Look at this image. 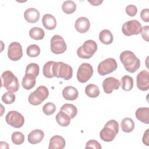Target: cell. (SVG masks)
Instances as JSON below:
<instances>
[{"label":"cell","instance_id":"cell-1","mask_svg":"<svg viewBox=\"0 0 149 149\" xmlns=\"http://www.w3.org/2000/svg\"><path fill=\"white\" fill-rule=\"evenodd\" d=\"M120 62L123 63L126 71L130 73H134L140 66V59L130 51H124L119 56Z\"/></svg>","mask_w":149,"mask_h":149},{"label":"cell","instance_id":"cell-2","mask_svg":"<svg viewBox=\"0 0 149 149\" xmlns=\"http://www.w3.org/2000/svg\"><path fill=\"white\" fill-rule=\"evenodd\" d=\"M119 132V123L114 119L108 121L100 133L101 140L105 142L112 141Z\"/></svg>","mask_w":149,"mask_h":149},{"label":"cell","instance_id":"cell-3","mask_svg":"<svg viewBox=\"0 0 149 149\" xmlns=\"http://www.w3.org/2000/svg\"><path fill=\"white\" fill-rule=\"evenodd\" d=\"M1 87L8 91L16 92L19 89L20 84L17 77L11 71L6 70L1 75Z\"/></svg>","mask_w":149,"mask_h":149},{"label":"cell","instance_id":"cell-4","mask_svg":"<svg viewBox=\"0 0 149 149\" xmlns=\"http://www.w3.org/2000/svg\"><path fill=\"white\" fill-rule=\"evenodd\" d=\"M52 73L54 77L68 80L73 76V69L70 65L63 62H57L53 65Z\"/></svg>","mask_w":149,"mask_h":149},{"label":"cell","instance_id":"cell-5","mask_svg":"<svg viewBox=\"0 0 149 149\" xmlns=\"http://www.w3.org/2000/svg\"><path fill=\"white\" fill-rule=\"evenodd\" d=\"M97 50V44L93 40H88L84 42L77 50V54L79 57L82 59H90Z\"/></svg>","mask_w":149,"mask_h":149},{"label":"cell","instance_id":"cell-6","mask_svg":"<svg viewBox=\"0 0 149 149\" xmlns=\"http://www.w3.org/2000/svg\"><path fill=\"white\" fill-rule=\"evenodd\" d=\"M49 95V91L47 87L40 86L37 89L30 94L28 97L29 102L34 106L40 105Z\"/></svg>","mask_w":149,"mask_h":149},{"label":"cell","instance_id":"cell-7","mask_svg":"<svg viewBox=\"0 0 149 149\" xmlns=\"http://www.w3.org/2000/svg\"><path fill=\"white\" fill-rule=\"evenodd\" d=\"M118 67L116 60L112 58H108L101 61L98 65L97 71L100 75L105 76L115 70Z\"/></svg>","mask_w":149,"mask_h":149},{"label":"cell","instance_id":"cell-8","mask_svg":"<svg viewBox=\"0 0 149 149\" xmlns=\"http://www.w3.org/2000/svg\"><path fill=\"white\" fill-rule=\"evenodd\" d=\"M142 26L137 20H130L123 23L122 31L126 36L137 35L141 33Z\"/></svg>","mask_w":149,"mask_h":149},{"label":"cell","instance_id":"cell-9","mask_svg":"<svg viewBox=\"0 0 149 149\" xmlns=\"http://www.w3.org/2000/svg\"><path fill=\"white\" fill-rule=\"evenodd\" d=\"M93 69L92 66L88 63H83L79 67L77 72V79L82 83H86L92 76Z\"/></svg>","mask_w":149,"mask_h":149},{"label":"cell","instance_id":"cell-10","mask_svg":"<svg viewBox=\"0 0 149 149\" xmlns=\"http://www.w3.org/2000/svg\"><path fill=\"white\" fill-rule=\"evenodd\" d=\"M51 51L55 54H61L67 49L66 42L63 37L59 35H54L51 39Z\"/></svg>","mask_w":149,"mask_h":149},{"label":"cell","instance_id":"cell-11","mask_svg":"<svg viewBox=\"0 0 149 149\" xmlns=\"http://www.w3.org/2000/svg\"><path fill=\"white\" fill-rule=\"evenodd\" d=\"M5 120L9 125L15 128L22 127L24 123L23 116L16 111H9L6 115Z\"/></svg>","mask_w":149,"mask_h":149},{"label":"cell","instance_id":"cell-12","mask_svg":"<svg viewBox=\"0 0 149 149\" xmlns=\"http://www.w3.org/2000/svg\"><path fill=\"white\" fill-rule=\"evenodd\" d=\"M23 56V50L21 44L18 42H12L8 47V56L13 61H19Z\"/></svg>","mask_w":149,"mask_h":149},{"label":"cell","instance_id":"cell-13","mask_svg":"<svg viewBox=\"0 0 149 149\" xmlns=\"http://www.w3.org/2000/svg\"><path fill=\"white\" fill-rule=\"evenodd\" d=\"M136 83L138 88L141 91H147L149 88V72L142 70L137 74Z\"/></svg>","mask_w":149,"mask_h":149},{"label":"cell","instance_id":"cell-14","mask_svg":"<svg viewBox=\"0 0 149 149\" xmlns=\"http://www.w3.org/2000/svg\"><path fill=\"white\" fill-rule=\"evenodd\" d=\"M120 81L113 77H109L105 79L102 82V86L104 91L106 94H111L114 90H118L120 87Z\"/></svg>","mask_w":149,"mask_h":149},{"label":"cell","instance_id":"cell-15","mask_svg":"<svg viewBox=\"0 0 149 149\" xmlns=\"http://www.w3.org/2000/svg\"><path fill=\"white\" fill-rule=\"evenodd\" d=\"M75 29L76 30L80 33H86L90 27V23L86 17H80L75 22Z\"/></svg>","mask_w":149,"mask_h":149},{"label":"cell","instance_id":"cell-16","mask_svg":"<svg viewBox=\"0 0 149 149\" xmlns=\"http://www.w3.org/2000/svg\"><path fill=\"white\" fill-rule=\"evenodd\" d=\"M40 14L39 11L34 8L27 9L24 12V17L25 20L30 23H35L40 19Z\"/></svg>","mask_w":149,"mask_h":149},{"label":"cell","instance_id":"cell-17","mask_svg":"<svg viewBox=\"0 0 149 149\" xmlns=\"http://www.w3.org/2000/svg\"><path fill=\"white\" fill-rule=\"evenodd\" d=\"M44 137V132L40 129H35L29 133L27 136L28 141L31 144L40 143Z\"/></svg>","mask_w":149,"mask_h":149},{"label":"cell","instance_id":"cell-18","mask_svg":"<svg viewBox=\"0 0 149 149\" xmlns=\"http://www.w3.org/2000/svg\"><path fill=\"white\" fill-rule=\"evenodd\" d=\"M65 145V140L61 136L55 135L50 139L48 149H63Z\"/></svg>","mask_w":149,"mask_h":149},{"label":"cell","instance_id":"cell-19","mask_svg":"<svg viewBox=\"0 0 149 149\" xmlns=\"http://www.w3.org/2000/svg\"><path fill=\"white\" fill-rule=\"evenodd\" d=\"M63 97L68 101H74L77 99L79 95L77 90L73 86H66L62 90Z\"/></svg>","mask_w":149,"mask_h":149},{"label":"cell","instance_id":"cell-20","mask_svg":"<svg viewBox=\"0 0 149 149\" xmlns=\"http://www.w3.org/2000/svg\"><path fill=\"white\" fill-rule=\"evenodd\" d=\"M136 118L142 123H149V108L147 107L139 108L135 113Z\"/></svg>","mask_w":149,"mask_h":149},{"label":"cell","instance_id":"cell-21","mask_svg":"<svg viewBox=\"0 0 149 149\" xmlns=\"http://www.w3.org/2000/svg\"><path fill=\"white\" fill-rule=\"evenodd\" d=\"M42 23L47 30H54L56 26V20L54 16L51 14H45L42 19Z\"/></svg>","mask_w":149,"mask_h":149},{"label":"cell","instance_id":"cell-22","mask_svg":"<svg viewBox=\"0 0 149 149\" xmlns=\"http://www.w3.org/2000/svg\"><path fill=\"white\" fill-rule=\"evenodd\" d=\"M36 77L33 75L25 74L22 81V86L23 87V88L28 90L33 88L36 85Z\"/></svg>","mask_w":149,"mask_h":149},{"label":"cell","instance_id":"cell-23","mask_svg":"<svg viewBox=\"0 0 149 149\" xmlns=\"http://www.w3.org/2000/svg\"><path fill=\"white\" fill-rule=\"evenodd\" d=\"M56 121L58 124L61 126L66 127L68 126L70 123L71 118L65 112L60 111L55 116Z\"/></svg>","mask_w":149,"mask_h":149},{"label":"cell","instance_id":"cell-24","mask_svg":"<svg viewBox=\"0 0 149 149\" xmlns=\"http://www.w3.org/2000/svg\"><path fill=\"white\" fill-rule=\"evenodd\" d=\"M99 39L102 44L109 45L113 42V37L112 33L109 30L104 29L100 33Z\"/></svg>","mask_w":149,"mask_h":149},{"label":"cell","instance_id":"cell-25","mask_svg":"<svg viewBox=\"0 0 149 149\" xmlns=\"http://www.w3.org/2000/svg\"><path fill=\"white\" fill-rule=\"evenodd\" d=\"M120 127L123 132L130 133L134 128V121L130 118H125L120 123Z\"/></svg>","mask_w":149,"mask_h":149},{"label":"cell","instance_id":"cell-26","mask_svg":"<svg viewBox=\"0 0 149 149\" xmlns=\"http://www.w3.org/2000/svg\"><path fill=\"white\" fill-rule=\"evenodd\" d=\"M60 111H62L68 114L71 119L74 118L77 113V109L75 105L71 104H63Z\"/></svg>","mask_w":149,"mask_h":149},{"label":"cell","instance_id":"cell-27","mask_svg":"<svg viewBox=\"0 0 149 149\" xmlns=\"http://www.w3.org/2000/svg\"><path fill=\"white\" fill-rule=\"evenodd\" d=\"M121 87L126 91L131 90L133 87V79L132 77L125 75L121 78Z\"/></svg>","mask_w":149,"mask_h":149},{"label":"cell","instance_id":"cell-28","mask_svg":"<svg viewBox=\"0 0 149 149\" xmlns=\"http://www.w3.org/2000/svg\"><path fill=\"white\" fill-rule=\"evenodd\" d=\"M29 36L31 38L35 40H41L44 37L45 32L42 29L34 27L30 30Z\"/></svg>","mask_w":149,"mask_h":149},{"label":"cell","instance_id":"cell-29","mask_svg":"<svg viewBox=\"0 0 149 149\" xmlns=\"http://www.w3.org/2000/svg\"><path fill=\"white\" fill-rule=\"evenodd\" d=\"M85 93L88 97L96 98L100 95V91L97 85L91 83L86 86L85 88Z\"/></svg>","mask_w":149,"mask_h":149},{"label":"cell","instance_id":"cell-30","mask_svg":"<svg viewBox=\"0 0 149 149\" xmlns=\"http://www.w3.org/2000/svg\"><path fill=\"white\" fill-rule=\"evenodd\" d=\"M62 9L66 14H72L76 9V5L73 1H66L62 5Z\"/></svg>","mask_w":149,"mask_h":149},{"label":"cell","instance_id":"cell-31","mask_svg":"<svg viewBox=\"0 0 149 149\" xmlns=\"http://www.w3.org/2000/svg\"><path fill=\"white\" fill-rule=\"evenodd\" d=\"M55 62L54 61H48L46 62L43 66L42 73L44 76L47 78H52L54 77V74L52 73V67Z\"/></svg>","mask_w":149,"mask_h":149},{"label":"cell","instance_id":"cell-32","mask_svg":"<svg viewBox=\"0 0 149 149\" xmlns=\"http://www.w3.org/2000/svg\"><path fill=\"white\" fill-rule=\"evenodd\" d=\"M39 72L40 67L36 63H30L26 66L25 74H31L36 77L38 76Z\"/></svg>","mask_w":149,"mask_h":149},{"label":"cell","instance_id":"cell-33","mask_svg":"<svg viewBox=\"0 0 149 149\" xmlns=\"http://www.w3.org/2000/svg\"><path fill=\"white\" fill-rule=\"evenodd\" d=\"M26 53L29 57H37L40 54V48L36 44H31L27 48Z\"/></svg>","mask_w":149,"mask_h":149},{"label":"cell","instance_id":"cell-34","mask_svg":"<svg viewBox=\"0 0 149 149\" xmlns=\"http://www.w3.org/2000/svg\"><path fill=\"white\" fill-rule=\"evenodd\" d=\"M11 139L14 144L20 145L24 141V135L20 132H15L12 134Z\"/></svg>","mask_w":149,"mask_h":149},{"label":"cell","instance_id":"cell-35","mask_svg":"<svg viewBox=\"0 0 149 149\" xmlns=\"http://www.w3.org/2000/svg\"><path fill=\"white\" fill-rule=\"evenodd\" d=\"M16 99L15 94L12 92L8 91L5 93L2 96V101L6 104H11L13 103Z\"/></svg>","mask_w":149,"mask_h":149},{"label":"cell","instance_id":"cell-36","mask_svg":"<svg viewBox=\"0 0 149 149\" xmlns=\"http://www.w3.org/2000/svg\"><path fill=\"white\" fill-rule=\"evenodd\" d=\"M56 111V106L52 102H48L46 103L42 107V112L46 115H51Z\"/></svg>","mask_w":149,"mask_h":149},{"label":"cell","instance_id":"cell-37","mask_svg":"<svg viewBox=\"0 0 149 149\" xmlns=\"http://www.w3.org/2000/svg\"><path fill=\"white\" fill-rule=\"evenodd\" d=\"M126 13L127 15L131 17L134 16L137 13V8L134 5H129L126 7Z\"/></svg>","mask_w":149,"mask_h":149},{"label":"cell","instance_id":"cell-38","mask_svg":"<svg viewBox=\"0 0 149 149\" xmlns=\"http://www.w3.org/2000/svg\"><path fill=\"white\" fill-rule=\"evenodd\" d=\"M86 148H96L101 149V146L97 141L95 140H88L86 144Z\"/></svg>","mask_w":149,"mask_h":149},{"label":"cell","instance_id":"cell-39","mask_svg":"<svg viewBox=\"0 0 149 149\" xmlns=\"http://www.w3.org/2000/svg\"><path fill=\"white\" fill-rule=\"evenodd\" d=\"M148 32H149V26H145L141 29V34L142 38L146 41L147 42H148Z\"/></svg>","mask_w":149,"mask_h":149},{"label":"cell","instance_id":"cell-40","mask_svg":"<svg viewBox=\"0 0 149 149\" xmlns=\"http://www.w3.org/2000/svg\"><path fill=\"white\" fill-rule=\"evenodd\" d=\"M141 19L145 22H149V11L148 9H144L140 13Z\"/></svg>","mask_w":149,"mask_h":149},{"label":"cell","instance_id":"cell-41","mask_svg":"<svg viewBox=\"0 0 149 149\" xmlns=\"http://www.w3.org/2000/svg\"><path fill=\"white\" fill-rule=\"evenodd\" d=\"M142 141L146 146H149V129H147L144 133V135L142 138Z\"/></svg>","mask_w":149,"mask_h":149},{"label":"cell","instance_id":"cell-42","mask_svg":"<svg viewBox=\"0 0 149 149\" xmlns=\"http://www.w3.org/2000/svg\"><path fill=\"white\" fill-rule=\"evenodd\" d=\"M88 2H90L92 5L93 6H98L100 5L101 3L103 2V1H88Z\"/></svg>","mask_w":149,"mask_h":149}]
</instances>
